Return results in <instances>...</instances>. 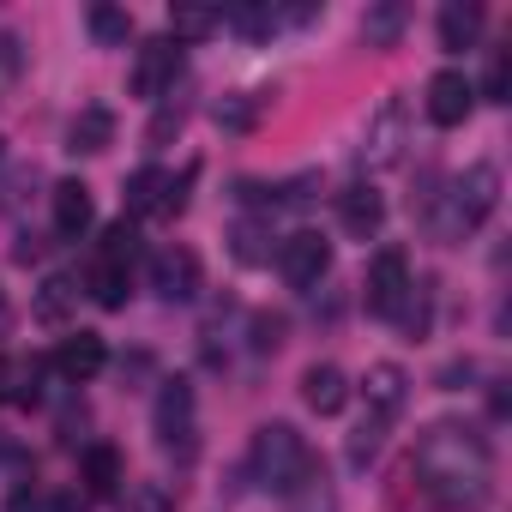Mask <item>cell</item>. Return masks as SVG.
I'll return each instance as SVG.
<instances>
[{"label":"cell","instance_id":"obj_1","mask_svg":"<svg viewBox=\"0 0 512 512\" xmlns=\"http://www.w3.org/2000/svg\"><path fill=\"white\" fill-rule=\"evenodd\" d=\"M416 482L446 512H476L494 494V446L470 422H434L416 440Z\"/></svg>","mask_w":512,"mask_h":512},{"label":"cell","instance_id":"obj_2","mask_svg":"<svg viewBox=\"0 0 512 512\" xmlns=\"http://www.w3.org/2000/svg\"><path fill=\"white\" fill-rule=\"evenodd\" d=\"M247 464H253V482L272 488V494H290L302 476H314V452H308V440L290 422H266L260 434H253Z\"/></svg>","mask_w":512,"mask_h":512},{"label":"cell","instance_id":"obj_3","mask_svg":"<svg viewBox=\"0 0 512 512\" xmlns=\"http://www.w3.org/2000/svg\"><path fill=\"white\" fill-rule=\"evenodd\" d=\"M446 223H440V235L446 241H458V235H470V229H482L488 223V211L500 205V169L494 163H470L458 181H452V193H446Z\"/></svg>","mask_w":512,"mask_h":512},{"label":"cell","instance_id":"obj_4","mask_svg":"<svg viewBox=\"0 0 512 512\" xmlns=\"http://www.w3.org/2000/svg\"><path fill=\"white\" fill-rule=\"evenodd\" d=\"M404 127H410L404 97H386V103L368 115V127H362V145H356L362 169H392V163L404 157Z\"/></svg>","mask_w":512,"mask_h":512},{"label":"cell","instance_id":"obj_5","mask_svg":"<svg viewBox=\"0 0 512 512\" xmlns=\"http://www.w3.org/2000/svg\"><path fill=\"white\" fill-rule=\"evenodd\" d=\"M151 428H157V446L163 452H181V458H193V386L187 380H163V392H157V410H151Z\"/></svg>","mask_w":512,"mask_h":512},{"label":"cell","instance_id":"obj_6","mask_svg":"<svg viewBox=\"0 0 512 512\" xmlns=\"http://www.w3.org/2000/svg\"><path fill=\"white\" fill-rule=\"evenodd\" d=\"M278 272H284L290 290H314V284L332 272V241H326L320 229H296V235H284V247H278Z\"/></svg>","mask_w":512,"mask_h":512},{"label":"cell","instance_id":"obj_7","mask_svg":"<svg viewBox=\"0 0 512 512\" xmlns=\"http://www.w3.org/2000/svg\"><path fill=\"white\" fill-rule=\"evenodd\" d=\"M199 284H205V272H199V253H193V247L169 241V247L151 253V290H157L163 302H193Z\"/></svg>","mask_w":512,"mask_h":512},{"label":"cell","instance_id":"obj_8","mask_svg":"<svg viewBox=\"0 0 512 512\" xmlns=\"http://www.w3.org/2000/svg\"><path fill=\"white\" fill-rule=\"evenodd\" d=\"M175 73H181V43H175V37H151V43L139 49V61H133V97L163 103L169 85H175Z\"/></svg>","mask_w":512,"mask_h":512},{"label":"cell","instance_id":"obj_9","mask_svg":"<svg viewBox=\"0 0 512 512\" xmlns=\"http://www.w3.org/2000/svg\"><path fill=\"white\" fill-rule=\"evenodd\" d=\"M410 296V260H404V247H380L374 253V266H368V314H398Z\"/></svg>","mask_w":512,"mask_h":512},{"label":"cell","instance_id":"obj_10","mask_svg":"<svg viewBox=\"0 0 512 512\" xmlns=\"http://www.w3.org/2000/svg\"><path fill=\"white\" fill-rule=\"evenodd\" d=\"M470 109H476V85H470L458 67H446V73L428 79V121H434V127H464Z\"/></svg>","mask_w":512,"mask_h":512},{"label":"cell","instance_id":"obj_11","mask_svg":"<svg viewBox=\"0 0 512 512\" xmlns=\"http://www.w3.org/2000/svg\"><path fill=\"white\" fill-rule=\"evenodd\" d=\"M380 223H386V199H380L368 181H356V187L338 193V229H344L350 241H374Z\"/></svg>","mask_w":512,"mask_h":512},{"label":"cell","instance_id":"obj_12","mask_svg":"<svg viewBox=\"0 0 512 512\" xmlns=\"http://www.w3.org/2000/svg\"><path fill=\"white\" fill-rule=\"evenodd\" d=\"M103 362H109V350H103V338H97V332H73V338H61V350H55V374H61L67 386L97 380V374H103Z\"/></svg>","mask_w":512,"mask_h":512},{"label":"cell","instance_id":"obj_13","mask_svg":"<svg viewBox=\"0 0 512 512\" xmlns=\"http://www.w3.org/2000/svg\"><path fill=\"white\" fill-rule=\"evenodd\" d=\"M362 398H368V416L392 422V416L404 410V398H410V374H404L398 362H374L368 380H362Z\"/></svg>","mask_w":512,"mask_h":512},{"label":"cell","instance_id":"obj_14","mask_svg":"<svg viewBox=\"0 0 512 512\" xmlns=\"http://www.w3.org/2000/svg\"><path fill=\"white\" fill-rule=\"evenodd\" d=\"M302 404H308L314 416H338V410L350 404V380H344V368L314 362V368L302 374Z\"/></svg>","mask_w":512,"mask_h":512},{"label":"cell","instance_id":"obj_15","mask_svg":"<svg viewBox=\"0 0 512 512\" xmlns=\"http://www.w3.org/2000/svg\"><path fill=\"white\" fill-rule=\"evenodd\" d=\"M97 223V205H91V187L85 181H55V235L79 241L85 229Z\"/></svg>","mask_w":512,"mask_h":512},{"label":"cell","instance_id":"obj_16","mask_svg":"<svg viewBox=\"0 0 512 512\" xmlns=\"http://www.w3.org/2000/svg\"><path fill=\"white\" fill-rule=\"evenodd\" d=\"M79 476H85V488H91L97 500H109V494H121V482H127V464H121V452H115L109 440H97V446H85V458H79Z\"/></svg>","mask_w":512,"mask_h":512},{"label":"cell","instance_id":"obj_17","mask_svg":"<svg viewBox=\"0 0 512 512\" xmlns=\"http://www.w3.org/2000/svg\"><path fill=\"white\" fill-rule=\"evenodd\" d=\"M109 139H115V115L103 109V103H91V109H79L73 115V127H67V151H109Z\"/></svg>","mask_w":512,"mask_h":512},{"label":"cell","instance_id":"obj_18","mask_svg":"<svg viewBox=\"0 0 512 512\" xmlns=\"http://www.w3.org/2000/svg\"><path fill=\"white\" fill-rule=\"evenodd\" d=\"M482 37V7L476 0H446L440 7V49H470Z\"/></svg>","mask_w":512,"mask_h":512},{"label":"cell","instance_id":"obj_19","mask_svg":"<svg viewBox=\"0 0 512 512\" xmlns=\"http://www.w3.org/2000/svg\"><path fill=\"white\" fill-rule=\"evenodd\" d=\"M163 193H169V175H163V169L127 175V223H133V217H163Z\"/></svg>","mask_w":512,"mask_h":512},{"label":"cell","instance_id":"obj_20","mask_svg":"<svg viewBox=\"0 0 512 512\" xmlns=\"http://www.w3.org/2000/svg\"><path fill=\"white\" fill-rule=\"evenodd\" d=\"M284 512H338V488L326 482L320 464H314V476H302V482L284 494Z\"/></svg>","mask_w":512,"mask_h":512},{"label":"cell","instance_id":"obj_21","mask_svg":"<svg viewBox=\"0 0 512 512\" xmlns=\"http://www.w3.org/2000/svg\"><path fill=\"white\" fill-rule=\"evenodd\" d=\"M127 284H133V272L127 266H109V260H97L91 278H85V290H91L97 308H127Z\"/></svg>","mask_w":512,"mask_h":512},{"label":"cell","instance_id":"obj_22","mask_svg":"<svg viewBox=\"0 0 512 512\" xmlns=\"http://www.w3.org/2000/svg\"><path fill=\"white\" fill-rule=\"evenodd\" d=\"M260 109H266V97H253V91H229V97L211 109V121H217L223 133H247L253 121H260Z\"/></svg>","mask_w":512,"mask_h":512},{"label":"cell","instance_id":"obj_23","mask_svg":"<svg viewBox=\"0 0 512 512\" xmlns=\"http://www.w3.org/2000/svg\"><path fill=\"white\" fill-rule=\"evenodd\" d=\"M217 25H223L217 7H169V37H175V43H199V37H211Z\"/></svg>","mask_w":512,"mask_h":512},{"label":"cell","instance_id":"obj_24","mask_svg":"<svg viewBox=\"0 0 512 512\" xmlns=\"http://www.w3.org/2000/svg\"><path fill=\"white\" fill-rule=\"evenodd\" d=\"M386 428H392V422H380V416H362V422H356V434H350V446H344V458H350L356 470H368V464L380 458V446H386Z\"/></svg>","mask_w":512,"mask_h":512},{"label":"cell","instance_id":"obj_25","mask_svg":"<svg viewBox=\"0 0 512 512\" xmlns=\"http://www.w3.org/2000/svg\"><path fill=\"white\" fill-rule=\"evenodd\" d=\"M73 302H79V284H73V278H43V290H37V320L61 326Z\"/></svg>","mask_w":512,"mask_h":512},{"label":"cell","instance_id":"obj_26","mask_svg":"<svg viewBox=\"0 0 512 512\" xmlns=\"http://www.w3.org/2000/svg\"><path fill=\"white\" fill-rule=\"evenodd\" d=\"M272 229L260 223V217H241L235 223V260H247V266H260V260H272Z\"/></svg>","mask_w":512,"mask_h":512},{"label":"cell","instance_id":"obj_27","mask_svg":"<svg viewBox=\"0 0 512 512\" xmlns=\"http://www.w3.org/2000/svg\"><path fill=\"white\" fill-rule=\"evenodd\" d=\"M133 253H139V229L121 217V223H109L103 229V253H97V260H109V266H127L133 272Z\"/></svg>","mask_w":512,"mask_h":512},{"label":"cell","instance_id":"obj_28","mask_svg":"<svg viewBox=\"0 0 512 512\" xmlns=\"http://www.w3.org/2000/svg\"><path fill=\"white\" fill-rule=\"evenodd\" d=\"M398 31H404V7H374V13L362 19L368 49H392V43H398Z\"/></svg>","mask_w":512,"mask_h":512},{"label":"cell","instance_id":"obj_29","mask_svg":"<svg viewBox=\"0 0 512 512\" xmlns=\"http://www.w3.org/2000/svg\"><path fill=\"white\" fill-rule=\"evenodd\" d=\"M91 37L109 43V49H121V43L133 37V19H127L121 7H91Z\"/></svg>","mask_w":512,"mask_h":512},{"label":"cell","instance_id":"obj_30","mask_svg":"<svg viewBox=\"0 0 512 512\" xmlns=\"http://www.w3.org/2000/svg\"><path fill=\"white\" fill-rule=\"evenodd\" d=\"M284 19H290V13H278V7H235V13H229V25L247 31V37H266V31H278Z\"/></svg>","mask_w":512,"mask_h":512},{"label":"cell","instance_id":"obj_31","mask_svg":"<svg viewBox=\"0 0 512 512\" xmlns=\"http://www.w3.org/2000/svg\"><path fill=\"white\" fill-rule=\"evenodd\" d=\"M506 85H512V61H506V49H494L488 55V73H482V97L488 103H506Z\"/></svg>","mask_w":512,"mask_h":512},{"label":"cell","instance_id":"obj_32","mask_svg":"<svg viewBox=\"0 0 512 512\" xmlns=\"http://www.w3.org/2000/svg\"><path fill=\"white\" fill-rule=\"evenodd\" d=\"M7 512H37V494H31V488H13V500H7Z\"/></svg>","mask_w":512,"mask_h":512},{"label":"cell","instance_id":"obj_33","mask_svg":"<svg viewBox=\"0 0 512 512\" xmlns=\"http://www.w3.org/2000/svg\"><path fill=\"white\" fill-rule=\"evenodd\" d=\"M55 512H85V494H61V500H55Z\"/></svg>","mask_w":512,"mask_h":512},{"label":"cell","instance_id":"obj_34","mask_svg":"<svg viewBox=\"0 0 512 512\" xmlns=\"http://www.w3.org/2000/svg\"><path fill=\"white\" fill-rule=\"evenodd\" d=\"M7 326H13V308H7V290H0V338H7Z\"/></svg>","mask_w":512,"mask_h":512}]
</instances>
